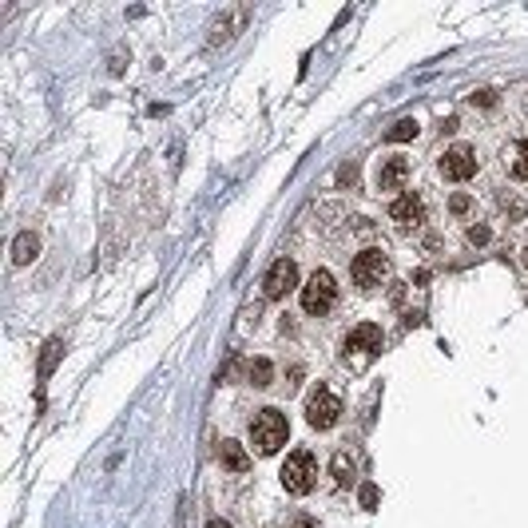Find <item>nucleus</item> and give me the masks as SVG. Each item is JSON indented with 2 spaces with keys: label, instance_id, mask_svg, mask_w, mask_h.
<instances>
[{
  "label": "nucleus",
  "instance_id": "1",
  "mask_svg": "<svg viewBox=\"0 0 528 528\" xmlns=\"http://www.w3.org/2000/svg\"><path fill=\"white\" fill-rule=\"evenodd\" d=\"M286 437H290L286 417L278 413V409H258L255 421H251V441H255V449L262 457L278 453V449L286 445Z\"/></svg>",
  "mask_w": 528,
  "mask_h": 528
},
{
  "label": "nucleus",
  "instance_id": "2",
  "mask_svg": "<svg viewBox=\"0 0 528 528\" xmlns=\"http://www.w3.org/2000/svg\"><path fill=\"white\" fill-rule=\"evenodd\" d=\"M278 477H282V485H286V493L306 496L310 489H314V477H318V461H314V453H306V449L290 453Z\"/></svg>",
  "mask_w": 528,
  "mask_h": 528
},
{
  "label": "nucleus",
  "instance_id": "3",
  "mask_svg": "<svg viewBox=\"0 0 528 528\" xmlns=\"http://www.w3.org/2000/svg\"><path fill=\"white\" fill-rule=\"evenodd\" d=\"M334 298H338V286H334V274L330 271H314L310 282L302 286V310L306 314H330L334 310Z\"/></svg>",
  "mask_w": 528,
  "mask_h": 528
},
{
  "label": "nucleus",
  "instance_id": "4",
  "mask_svg": "<svg viewBox=\"0 0 528 528\" xmlns=\"http://www.w3.org/2000/svg\"><path fill=\"white\" fill-rule=\"evenodd\" d=\"M338 417H342V401H338L334 389H326V385H318L314 393H310V401H306V421L314 425V429H334Z\"/></svg>",
  "mask_w": 528,
  "mask_h": 528
},
{
  "label": "nucleus",
  "instance_id": "5",
  "mask_svg": "<svg viewBox=\"0 0 528 528\" xmlns=\"http://www.w3.org/2000/svg\"><path fill=\"white\" fill-rule=\"evenodd\" d=\"M294 286H298V266H294V258H278V262H271V271H266V278H262V294H266L271 302H278V298H286Z\"/></svg>",
  "mask_w": 528,
  "mask_h": 528
},
{
  "label": "nucleus",
  "instance_id": "6",
  "mask_svg": "<svg viewBox=\"0 0 528 528\" xmlns=\"http://www.w3.org/2000/svg\"><path fill=\"white\" fill-rule=\"evenodd\" d=\"M350 274H353V282H358L362 290H369V286H378L385 274H389V258H385L382 251H362V255L353 258Z\"/></svg>",
  "mask_w": 528,
  "mask_h": 528
},
{
  "label": "nucleus",
  "instance_id": "7",
  "mask_svg": "<svg viewBox=\"0 0 528 528\" xmlns=\"http://www.w3.org/2000/svg\"><path fill=\"white\" fill-rule=\"evenodd\" d=\"M441 175L453 179V183H465V179L477 175V151L469 144H453L441 159Z\"/></svg>",
  "mask_w": 528,
  "mask_h": 528
},
{
  "label": "nucleus",
  "instance_id": "8",
  "mask_svg": "<svg viewBox=\"0 0 528 528\" xmlns=\"http://www.w3.org/2000/svg\"><path fill=\"white\" fill-rule=\"evenodd\" d=\"M389 215H393V223H401V226H421V223H425V203H421V195L405 191V195L393 199Z\"/></svg>",
  "mask_w": 528,
  "mask_h": 528
},
{
  "label": "nucleus",
  "instance_id": "9",
  "mask_svg": "<svg viewBox=\"0 0 528 528\" xmlns=\"http://www.w3.org/2000/svg\"><path fill=\"white\" fill-rule=\"evenodd\" d=\"M382 326H373V322H362V326H353L350 338H346V350H362V353H382Z\"/></svg>",
  "mask_w": 528,
  "mask_h": 528
},
{
  "label": "nucleus",
  "instance_id": "10",
  "mask_svg": "<svg viewBox=\"0 0 528 528\" xmlns=\"http://www.w3.org/2000/svg\"><path fill=\"white\" fill-rule=\"evenodd\" d=\"M405 179H409V159L389 155V159L382 163V171H378V187H382V191H398Z\"/></svg>",
  "mask_w": 528,
  "mask_h": 528
},
{
  "label": "nucleus",
  "instance_id": "11",
  "mask_svg": "<svg viewBox=\"0 0 528 528\" xmlns=\"http://www.w3.org/2000/svg\"><path fill=\"white\" fill-rule=\"evenodd\" d=\"M36 255H40V239H36L32 231H20L17 239H12V262H17V266H28Z\"/></svg>",
  "mask_w": 528,
  "mask_h": 528
},
{
  "label": "nucleus",
  "instance_id": "12",
  "mask_svg": "<svg viewBox=\"0 0 528 528\" xmlns=\"http://www.w3.org/2000/svg\"><path fill=\"white\" fill-rule=\"evenodd\" d=\"M219 461H223L231 473H246V469H251V457H246V449H242L239 441H223V445H219Z\"/></svg>",
  "mask_w": 528,
  "mask_h": 528
},
{
  "label": "nucleus",
  "instance_id": "13",
  "mask_svg": "<svg viewBox=\"0 0 528 528\" xmlns=\"http://www.w3.org/2000/svg\"><path fill=\"white\" fill-rule=\"evenodd\" d=\"M334 480L338 485H353L358 480V465H353L350 453H338L334 457Z\"/></svg>",
  "mask_w": 528,
  "mask_h": 528
},
{
  "label": "nucleus",
  "instance_id": "14",
  "mask_svg": "<svg viewBox=\"0 0 528 528\" xmlns=\"http://www.w3.org/2000/svg\"><path fill=\"white\" fill-rule=\"evenodd\" d=\"M246 373H251V385L266 389V385H271V378H274V366L266 362V358H258V362H251V369H246Z\"/></svg>",
  "mask_w": 528,
  "mask_h": 528
},
{
  "label": "nucleus",
  "instance_id": "15",
  "mask_svg": "<svg viewBox=\"0 0 528 528\" xmlns=\"http://www.w3.org/2000/svg\"><path fill=\"white\" fill-rule=\"evenodd\" d=\"M417 135V119H398L393 128L385 131V139H393V144H405V139H413Z\"/></svg>",
  "mask_w": 528,
  "mask_h": 528
},
{
  "label": "nucleus",
  "instance_id": "16",
  "mask_svg": "<svg viewBox=\"0 0 528 528\" xmlns=\"http://www.w3.org/2000/svg\"><path fill=\"white\" fill-rule=\"evenodd\" d=\"M512 175H516V179H528V139H520V144H516V151H512Z\"/></svg>",
  "mask_w": 528,
  "mask_h": 528
},
{
  "label": "nucleus",
  "instance_id": "17",
  "mask_svg": "<svg viewBox=\"0 0 528 528\" xmlns=\"http://www.w3.org/2000/svg\"><path fill=\"white\" fill-rule=\"evenodd\" d=\"M362 509H378V485H362Z\"/></svg>",
  "mask_w": 528,
  "mask_h": 528
},
{
  "label": "nucleus",
  "instance_id": "18",
  "mask_svg": "<svg viewBox=\"0 0 528 528\" xmlns=\"http://www.w3.org/2000/svg\"><path fill=\"white\" fill-rule=\"evenodd\" d=\"M473 104H477V108H496V92H489V88H485V92H473Z\"/></svg>",
  "mask_w": 528,
  "mask_h": 528
},
{
  "label": "nucleus",
  "instance_id": "19",
  "mask_svg": "<svg viewBox=\"0 0 528 528\" xmlns=\"http://www.w3.org/2000/svg\"><path fill=\"white\" fill-rule=\"evenodd\" d=\"M469 203H473L469 195H453V199H449V207H453V215H465V211H469Z\"/></svg>",
  "mask_w": 528,
  "mask_h": 528
},
{
  "label": "nucleus",
  "instance_id": "20",
  "mask_svg": "<svg viewBox=\"0 0 528 528\" xmlns=\"http://www.w3.org/2000/svg\"><path fill=\"white\" fill-rule=\"evenodd\" d=\"M469 242H489V226H473V231H469Z\"/></svg>",
  "mask_w": 528,
  "mask_h": 528
},
{
  "label": "nucleus",
  "instance_id": "21",
  "mask_svg": "<svg viewBox=\"0 0 528 528\" xmlns=\"http://www.w3.org/2000/svg\"><path fill=\"white\" fill-rule=\"evenodd\" d=\"M294 528H318V525H314L310 516H294Z\"/></svg>",
  "mask_w": 528,
  "mask_h": 528
},
{
  "label": "nucleus",
  "instance_id": "22",
  "mask_svg": "<svg viewBox=\"0 0 528 528\" xmlns=\"http://www.w3.org/2000/svg\"><path fill=\"white\" fill-rule=\"evenodd\" d=\"M207 528H231V525H226V520H211Z\"/></svg>",
  "mask_w": 528,
  "mask_h": 528
}]
</instances>
